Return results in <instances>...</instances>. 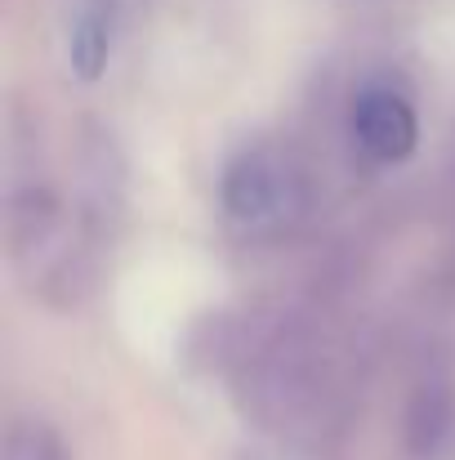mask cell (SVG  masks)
Wrapping results in <instances>:
<instances>
[{
  "instance_id": "cell-1",
  "label": "cell",
  "mask_w": 455,
  "mask_h": 460,
  "mask_svg": "<svg viewBox=\"0 0 455 460\" xmlns=\"http://www.w3.org/2000/svg\"><path fill=\"white\" fill-rule=\"evenodd\" d=\"M90 224L67 215V201L45 179H18L9 192V246L13 264L40 300H76L90 264Z\"/></svg>"
},
{
  "instance_id": "cell-2",
  "label": "cell",
  "mask_w": 455,
  "mask_h": 460,
  "mask_svg": "<svg viewBox=\"0 0 455 460\" xmlns=\"http://www.w3.org/2000/svg\"><path fill=\"white\" fill-rule=\"evenodd\" d=\"M219 201L223 215L246 233H273L295 224L308 206V179L295 156L277 144H250L219 174Z\"/></svg>"
},
{
  "instance_id": "cell-3",
  "label": "cell",
  "mask_w": 455,
  "mask_h": 460,
  "mask_svg": "<svg viewBox=\"0 0 455 460\" xmlns=\"http://www.w3.org/2000/svg\"><path fill=\"white\" fill-rule=\"evenodd\" d=\"M353 135L362 144V153L375 161H407L420 144V121L407 94L389 90V85H366L353 99Z\"/></svg>"
},
{
  "instance_id": "cell-4",
  "label": "cell",
  "mask_w": 455,
  "mask_h": 460,
  "mask_svg": "<svg viewBox=\"0 0 455 460\" xmlns=\"http://www.w3.org/2000/svg\"><path fill=\"white\" fill-rule=\"evenodd\" d=\"M112 31H117V9L108 0H90L76 9V22L67 31V63L81 81H99L112 58Z\"/></svg>"
},
{
  "instance_id": "cell-5",
  "label": "cell",
  "mask_w": 455,
  "mask_h": 460,
  "mask_svg": "<svg viewBox=\"0 0 455 460\" xmlns=\"http://www.w3.org/2000/svg\"><path fill=\"white\" fill-rule=\"evenodd\" d=\"M4 460H63V443H58V434H54L45 420L22 416V420L9 425Z\"/></svg>"
}]
</instances>
